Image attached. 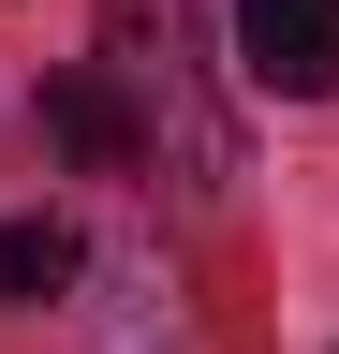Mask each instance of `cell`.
Instances as JSON below:
<instances>
[{
  "label": "cell",
  "mask_w": 339,
  "mask_h": 354,
  "mask_svg": "<svg viewBox=\"0 0 339 354\" xmlns=\"http://www.w3.org/2000/svg\"><path fill=\"white\" fill-rule=\"evenodd\" d=\"M104 74L133 104V177H177V192H222L236 177V118L192 59V0H104Z\"/></svg>",
  "instance_id": "cell-1"
},
{
  "label": "cell",
  "mask_w": 339,
  "mask_h": 354,
  "mask_svg": "<svg viewBox=\"0 0 339 354\" xmlns=\"http://www.w3.org/2000/svg\"><path fill=\"white\" fill-rule=\"evenodd\" d=\"M236 59L280 104H339V0H236Z\"/></svg>",
  "instance_id": "cell-2"
},
{
  "label": "cell",
  "mask_w": 339,
  "mask_h": 354,
  "mask_svg": "<svg viewBox=\"0 0 339 354\" xmlns=\"http://www.w3.org/2000/svg\"><path fill=\"white\" fill-rule=\"evenodd\" d=\"M45 133H59V162H89V177H133V162H148V148H133V104H118L104 59L45 74Z\"/></svg>",
  "instance_id": "cell-3"
},
{
  "label": "cell",
  "mask_w": 339,
  "mask_h": 354,
  "mask_svg": "<svg viewBox=\"0 0 339 354\" xmlns=\"http://www.w3.org/2000/svg\"><path fill=\"white\" fill-rule=\"evenodd\" d=\"M59 281H74V221H0V310H30Z\"/></svg>",
  "instance_id": "cell-4"
}]
</instances>
